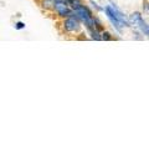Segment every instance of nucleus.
Listing matches in <instances>:
<instances>
[{
  "mask_svg": "<svg viewBox=\"0 0 149 149\" xmlns=\"http://www.w3.org/2000/svg\"><path fill=\"white\" fill-rule=\"evenodd\" d=\"M129 20L133 22V25H134V26H138L139 29H141V31L143 32L144 35L148 36V34H149L148 25H147V22L143 20V17H142L141 14H139V13H133L132 15H130Z\"/></svg>",
  "mask_w": 149,
  "mask_h": 149,
  "instance_id": "2",
  "label": "nucleus"
},
{
  "mask_svg": "<svg viewBox=\"0 0 149 149\" xmlns=\"http://www.w3.org/2000/svg\"><path fill=\"white\" fill-rule=\"evenodd\" d=\"M54 0H44L42 1V5H44V8H46V9H52L54 8Z\"/></svg>",
  "mask_w": 149,
  "mask_h": 149,
  "instance_id": "4",
  "label": "nucleus"
},
{
  "mask_svg": "<svg viewBox=\"0 0 149 149\" xmlns=\"http://www.w3.org/2000/svg\"><path fill=\"white\" fill-rule=\"evenodd\" d=\"M15 27H16L17 30H20V29H24V27H25V24H24V22H21V21H19V22H16Z\"/></svg>",
  "mask_w": 149,
  "mask_h": 149,
  "instance_id": "5",
  "label": "nucleus"
},
{
  "mask_svg": "<svg viewBox=\"0 0 149 149\" xmlns=\"http://www.w3.org/2000/svg\"><path fill=\"white\" fill-rule=\"evenodd\" d=\"M63 26H65V30H66V31L73 32V31H77L78 29H80V22L77 21V19L70 16L68 19H66V20H65Z\"/></svg>",
  "mask_w": 149,
  "mask_h": 149,
  "instance_id": "3",
  "label": "nucleus"
},
{
  "mask_svg": "<svg viewBox=\"0 0 149 149\" xmlns=\"http://www.w3.org/2000/svg\"><path fill=\"white\" fill-rule=\"evenodd\" d=\"M102 35H103V36H102L101 39H103V40H111V39H112L108 32H104V34H102Z\"/></svg>",
  "mask_w": 149,
  "mask_h": 149,
  "instance_id": "6",
  "label": "nucleus"
},
{
  "mask_svg": "<svg viewBox=\"0 0 149 149\" xmlns=\"http://www.w3.org/2000/svg\"><path fill=\"white\" fill-rule=\"evenodd\" d=\"M104 11H106L107 17L109 19V21L113 24V26L118 31L122 30L124 26H129L127 17H125L114 5H107L106 9H104Z\"/></svg>",
  "mask_w": 149,
  "mask_h": 149,
  "instance_id": "1",
  "label": "nucleus"
}]
</instances>
